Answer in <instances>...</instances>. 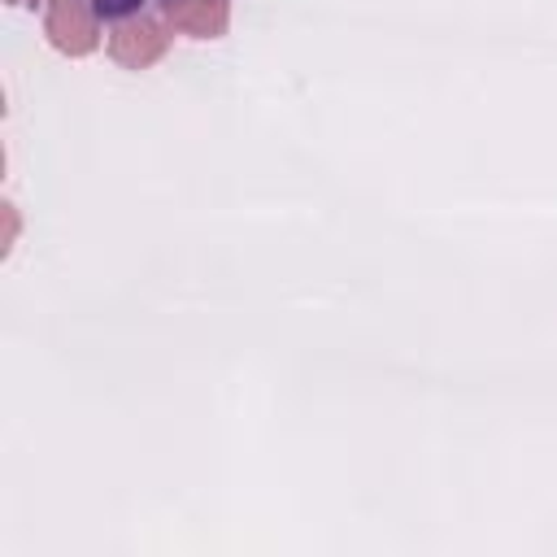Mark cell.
I'll list each match as a JSON object with an SVG mask.
<instances>
[{"mask_svg": "<svg viewBox=\"0 0 557 557\" xmlns=\"http://www.w3.org/2000/svg\"><path fill=\"white\" fill-rule=\"evenodd\" d=\"M9 4H35V0H9Z\"/></svg>", "mask_w": 557, "mask_h": 557, "instance_id": "5", "label": "cell"}, {"mask_svg": "<svg viewBox=\"0 0 557 557\" xmlns=\"http://www.w3.org/2000/svg\"><path fill=\"white\" fill-rule=\"evenodd\" d=\"M170 22H165V13L157 17V13H135V17H122V22H113V30H109V57L117 61V65H126V70H148L152 61H161L165 57V48H170Z\"/></svg>", "mask_w": 557, "mask_h": 557, "instance_id": "1", "label": "cell"}, {"mask_svg": "<svg viewBox=\"0 0 557 557\" xmlns=\"http://www.w3.org/2000/svg\"><path fill=\"white\" fill-rule=\"evenodd\" d=\"M91 9L104 17V22H122V17H135L148 9V0H91Z\"/></svg>", "mask_w": 557, "mask_h": 557, "instance_id": "4", "label": "cell"}, {"mask_svg": "<svg viewBox=\"0 0 557 557\" xmlns=\"http://www.w3.org/2000/svg\"><path fill=\"white\" fill-rule=\"evenodd\" d=\"M157 4H161V0H157Z\"/></svg>", "mask_w": 557, "mask_h": 557, "instance_id": "6", "label": "cell"}, {"mask_svg": "<svg viewBox=\"0 0 557 557\" xmlns=\"http://www.w3.org/2000/svg\"><path fill=\"white\" fill-rule=\"evenodd\" d=\"M100 13L91 0H44V35L65 57H87L100 44Z\"/></svg>", "mask_w": 557, "mask_h": 557, "instance_id": "2", "label": "cell"}, {"mask_svg": "<svg viewBox=\"0 0 557 557\" xmlns=\"http://www.w3.org/2000/svg\"><path fill=\"white\" fill-rule=\"evenodd\" d=\"M165 22L191 39H218L231 26V4L226 0H161L157 4Z\"/></svg>", "mask_w": 557, "mask_h": 557, "instance_id": "3", "label": "cell"}]
</instances>
